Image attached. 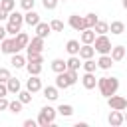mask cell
<instances>
[{
	"mask_svg": "<svg viewBox=\"0 0 127 127\" xmlns=\"http://www.w3.org/2000/svg\"><path fill=\"white\" fill-rule=\"evenodd\" d=\"M97 87H99V91H101L103 97H111V95L117 93V89H119V79H117V77L103 75V77L97 79Z\"/></svg>",
	"mask_w": 127,
	"mask_h": 127,
	"instance_id": "1",
	"label": "cell"
},
{
	"mask_svg": "<svg viewBox=\"0 0 127 127\" xmlns=\"http://www.w3.org/2000/svg\"><path fill=\"white\" fill-rule=\"evenodd\" d=\"M22 24H24V14H20L18 10L10 12L8 16V24H6V32L10 36H16L18 32H22Z\"/></svg>",
	"mask_w": 127,
	"mask_h": 127,
	"instance_id": "2",
	"label": "cell"
},
{
	"mask_svg": "<svg viewBox=\"0 0 127 127\" xmlns=\"http://www.w3.org/2000/svg\"><path fill=\"white\" fill-rule=\"evenodd\" d=\"M56 113H58V109H54V107H50V105H44L42 109H40V115H38V125H42V127H48V125H52L54 123V119H56Z\"/></svg>",
	"mask_w": 127,
	"mask_h": 127,
	"instance_id": "3",
	"label": "cell"
},
{
	"mask_svg": "<svg viewBox=\"0 0 127 127\" xmlns=\"http://www.w3.org/2000/svg\"><path fill=\"white\" fill-rule=\"evenodd\" d=\"M93 48H95V52L97 54H111V42H109V38L105 36V34H97V38H95V42H93Z\"/></svg>",
	"mask_w": 127,
	"mask_h": 127,
	"instance_id": "4",
	"label": "cell"
},
{
	"mask_svg": "<svg viewBox=\"0 0 127 127\" xmlns=\"http://www.w3.org/2000/svg\"><path fill=\"white\" fill-rule=\"evenodd\" d=\"M107 105H109V109H117V111H125L127 109V99L123 97V95H111V97H107Z\"/></svg>",
	"mask_w": 127,
	"mask_h": 127,
	"instance_id": "5",
	"label": "cell"
},
{
	"mask_svg": "<svg viewBox=\"0 0 127 127\" xmlns=\"http://www.w3.org/2000/svg\"><path fill=\"white\" fill-rule=\"evenodd\" d=\"M67 24H69L75 32H83V30H85V18L79 16V14H71L69 20H67Z\"/></svg>",
	"mask_w": 127,
	"mask_h": 127,
	"instance_id": "6",
	"label": "cell"
},
{
	"mask_svg": "<svg viewBox=\"0 0 127 127\" xmlns=\"http://www.w3.org/2000/svg\"><path fill=\"white\" fill-rule=\"evenodd\" d=\"M107 121H109V125H111V127H119V125H123V123H125V117H123V111H117V109H111V113H109V117H107Z\"/></svg>",
	"mask_w": 127,
	"mask_h": 127,
	"instance_id": "7",
	"label": "cell"
},
{
	"mask_svg": "<svg viewBox=\"0 0 127 127\" xmlns=\"http://www.w3.org/2000/svg\"><path fill=\"white\" fill-rule=\"evenodd\" d=\"M26 89H28V91H32V93L42 91V79H40L38 75H30V79L26 81Z\"/></svg>",
	"mask_w": 127,
	"mask_h": 127,
	"instance_id": "8",
	"label": "cell"
},
{
	"mask_svg": "<svg viewBox=\"0 0 127 127\" xmlns=\"http://www.w3.org/2000/svg\"><path fill=\"white\" fill-rule=\"evenodd\" d=\"M81 83H83L85 89H93V87L97 85V77L93 75V71H85L83 77H81Z\"/></svg>",
	"mask_w": 127,
	"mask_h": 127,
	"instance_id": "9",
	"label": "cell"
},
{
	"mask_svg": "<svg viewBox=\"0 0 127 127\" xmlns=\"http://www.w3.org/2000/svg\"><path fill=\"white\" fill-rule=\"evenodd\" d=\"M14 42H16V48H18V52H20V50L28 48V44H30V38H28V34H24V32H18V34L14 36Z\"/></svg>",
	"mask_w": 127,
	"mask_h": 127,
	"instance_id": "10",
	"label": "cell"
},
{
	"mask_svg": "<svg viewBox=\"0 0 127 127\" xmlns=\"http://www.w3.org/2000/svg\"><path fill=\"white\" fill-rule=\"evenodd\" d=\"M18 48H16V42L14 38H4L2 40V54H16Z\"/></svg>",
	"mask_w": 127,
	"mask_h": 127,
	"instance_id": "11",
	"label": "cell"
},
{
	"mask_svg": "<svg viewBox=\"0 0 127 127\" xmlns=\"http://www.w3.org/2000/svg\"><path fill=\"white\" fill-rule=\"evenodd\" d=\"M56 87H58V89H67V87H71V81H69V77H67L65 71L58 73V77H56Z\"/></svg>",
	"mask_w": 127,
	"mask_h": 127,
	"instance_id": "12",
	"label": "cell"
},
{
	"mask_svg": "<svg viewBox=\"0 0 127 127\" xmlns=\"http://www.w3.org/2000/svg\"><path fill=\"white\" fill-rule=\"evenodd\" d=\"M24 22H26L28 26H34V28H36V26L40 24V14L34 12V10H28V12L24 14Z\"/></svg>",
	"mask_w": 127,
	"mask_h": 127,
	"instance_id": "13",
	"label": "cell"
},
{
	"mask_svg": "<svg viewBox=\"0 0 127 127\" xmlns=\"http://www.w3.org/2000/svg\"><path fill=\"white\" fill-rule=\"evenodd\" d=\"M44 40H46V38H42V36H34V38L30 40V44H28V48H26V50L42 52V50H44Z\"/></svg>",
	"mask_w": 127,
	"mask_h": 127,
	"instance_id": "14",
	"label": "cell"
},
{
	"mask_svg": "<svg viewBox=\"0 0 127 127\" xmlns=\"http://www.w3.org/2000/svg\"><path fill=\"white\" fill-rule=\"evenodd\" d=\"M95 38H97V34H95L93 28H85V30L81 32V44H93Z\"/></svg>",
	"mask_w": 127,
	"mask_h": 127,
	"instance_id": "15",
	"label": "cell"
},
{
	"mask_svg": "<svg viewBox=\"0 0 127 127\" xmlns=\"http://www.w3.org/2000/svg\"><path fill=\"white\" fill-rule=\"evenodd\" d=\"M93 54H95L93 44H83V46L79 48V58H81V60H89V58H93Z\"/></svg>",
	"mask_w": 127,
	"mask_h": 127,
	"instance_id": "16",
	"label": "cell"
},
{
	"mask_svg": "<svg viewBox=\"0 0 127 127\" xmlns=\"http://www.w3.org/2000/svg\"><path fill=\"white\" fill-rule=\"evenodd\" d=\"M111 65H113V58H111V54H101L99 60H97V67H101V69H109Z\"/></svg>",
	"mask_w": 127,
	"mask_h": 127,
	"instance_id": "17",
	"label": "cell"
},
{
	"mask_svg": "<svg viewBox=\"0 0 127 127\" xmlns=\"http://www.w3.org/2000/svg\"><path fill=\"white\" fill-rule=\"evenodd\" d=\"M50 32H52V26H50V24H46V22H40V24L36 26V36L48 38V36H50Z\"/></svg>",
	"mask_w": 127,
	"mask_h": 127,
	"instance_id": "18",
	"label": "cell"
},
{
	"mask_svg": "<svg viewBox=\"0 0 127 127\" xmlns=\"http://www.w3.org/2000/svg\"><path fill=\"white\" fill-rule=\"evenodd\" d=\"M111 58H113V62H121L125 58V46H113L111 48Z\"/></svg>",
	"mask_w": 127,
	"mask_h": 127,
	"instance_id": "19",
	"label": "cell"
},
{
	"mask_svg": "<svg viewBox=\"0 0 127 127\" xmlns=\"http://www.w3.org/2000/svg\"><path fill=\"white\" fill-rule=\"evenodd\" d=\"M26 69H28L30 75H40L42 73V62H28Z\"/></svg>",
	"mask_w": 127,
	"mask_h": 127,
	"instance_id": "20",
	"label": "cell"
},
{
	"mask_svg": "<svg viewBox=\"0 0 127 127\" xmlns=\"http://www.w3.org/2000/svg\"><path fill=\"white\" fill-rule=\"evenodd\" d=\"M109 32H111L113 36H119V34H123V32H125V24H123V22H119V20H115V22H111V24H109Z\"/></svg>",
	"mask_w": 127,
	"mask_h": 127,
	"instance_id": "21",
	"label": "cell"
},
{
	"mask_svg": "<svg viewBox=\"0 0 127 127\" xmlns=\"http://www.w3.org/2000/svg\"><path fill=\"white\" fill-rule=\"evenodd\" d=\"M79 42L77 40H69L67 44H65V50H67V54L69 56H79Z\"/></svg>",
	"mask_w": 127,
	"mask_h": 127,
	"instance_id": "22",
	"label": "cell"
},
{
	"mask_svg": "<svg viewBox=\"0 0 127 127\" xmlns=\"http://www.w3.org/2000/svg\"><path fill=\"white\" fill-rule=\"evenodd\" d=\"M42 91H44V97H46V99H50V101H56V99H58V87H56V85H48V87H44Z\"/></svg>",
	"mask_w": 127,
	"mask_h": 127,
	"instance_id": "23",
	"label": "cell"
},
{
	"mask_svg": "<svg viewBox=\"0 0 127 127\" xmlns=\"http://www.w3.org/2000/svg\"><path fill=\"white\" fill-rule=\"evenodd\" d=\"M10 64H12V67H16V69H18V67H24V65H26V58H24V56H20V54L16 52V54H12Z\"/></svg>",
	"mask_w": 127,
	"mask_h": 127,
	"instance_id": "24",
	"label": "cell"
},
{
	"mask_svg": "<svg viewBox=\"0 0 127 127\" xmlns=\"http://www.w3.org/2000/svg\"><path fill=\"white\" fill-rule=\"evenodd\" d=\"M26 60H28V62H42V64H44L42 52H34V50H26Z\"/></svg>",
	"mask_w": 127,
	"mask_h": 127,
	"instance_id": "25",
	"label": "cell"
},
{
	"mask_svg": "<svg viewBox=\"0 0 127 127\" xmlns=\"http://www.w3.org/2000/svg\"><path fill=\"white\" fill-rule=\"evenodd\" d=\"M52 69H54L56 73H62V71H65V69H67V64H65L64 60H60V58H56V60L52 62Z\"/></svg>",
	"mask_w": 127,
	"mask_h": 127,
	"instance_id": "26",
	"label": "cell"
},
{
	"mask_svg": "<svg viewBox=\"0 0 127 127\" xmlns=\"http://www.w3.org/2000/svg\"><path fill=\"white\" fill-rule=\"evenodd\" d=\"M6 85H8V91H10V93H18V91L22 89L20 79H16V77H10V79L6 81Z\"/></svg>",
	"mask_w": 127,
	"mask_h": 127,
	"instance_id": "27",
	"label": "cell"
},
{
	"mask_svg": "<svg viewBox=\"0 0 127 127\" xmlns=\"http://www.w3.org/2000/svg\"><path fill=\"white\" fill-rule=\"evenodd\" d=\"M93 30H95V34H107L109 32V24L103 22V20H97V24L93 26Z\"/></svg>",
	"mask_w": 127,
	"mask_h": 127,
	"instance_id": "28",
	"label": "cell"
},
{
	"mask_svg": "<svg viewBox=\"0 0 127 127\" xmlns=\"http://www.w3.org/2000/svg\"><path fill=\"white\" fill-rule=\"evenodd\" d=\"M79 60H81L79 56H71V58L65 62V64H67V69H79V67H81V62H79Z\"/></svg>",
	"mask_w": 127,
	"mask_h": 127,
	"instance_id": "29",
	"label": "cell"
},
{
	"mask_svg": "<svg viewBox=\"0 0 127 127\" xmlns=\"http://www.w3.org/2000/svg\"><path fill=\"white\" fill-rule=\"evenodd\" d=\"M22 107H24V103H22L20 99H14V101H10L8 111H10V113H20V111H22Z\"/></svg>",
	"mask_w": 127,
	"mask_h": 127,
	"instance_id": "30",
	"label": "cell"
},
{
	"mask_svg": "<svg viewBox=\"0 0 127 127\" xmlns=\"http://www.w3.org/2000/svg\"><path fill=\"white\" fill-rule=\"evenodd\" d=\"M81 67H83L85 71H95V69H97V62H93V58H89V60H83Z\"/></svg>",
	"mask_w": 127,
	"mask_h": 127,
	"instance_id": "31",
	"label": "cell"
},
{
	"mask_svg": "<svg viewBox=\"0 0 127 127\" xmlns=\"http://www.w3.org/2000/svg\"><path fill=\"white\" fill-rule=\"evenodd\" d=\"M58 113H60V115H64V117H69V115H73V107H71V105H67V103H65V105L62 103V105L58 107Z\"/></svg>",
	"mask_w": 127,
	"mask_h": 127,
	"instance_id": "32",
	"label": "cell"
},
{
	"mask_svg": "<svg viewBox=\"0 0 127 127\" xmlns=\"http://www.w3.org/2000/svg\"><path fill=\"white\" fill-rule=\"evenodd\" d=\"M83 18H85V28H93V26L97 24V20H99V18H97L93 12H91V14H85Z\"/></svg>",
	"mask_w": 127,
	"mask_h": 127,
	"instance_id": "33",
	"label": "cell"
},
{
	"mask_svg": "<svg viewBox=\"0 0 127 127\" xmlns=\"http://www.w3.org/2000/svg\"><path fill=\"white\" fill-rule=\"evenodd\" d=\"M18 99L26 105V103H30L32 101V91H28V89H24V91H18Z\"/></svg>",
	"mask_w": 127,
	"mask_h": 127,
	"instance_id": "34",
	"label": "cell"
},
{
	"mask_svg": "<svg viewBox=\"0 0 127 127\" xmlns=\"http://www.w3.org/2000/svg\"><path fill=\"white\" fill-rule=\"evenodd\" d=\"M0 6H2L6 12H14V8H16V0H2Z\"/></svg>",
	"mask_w": 127,
	"mask_h": 127,
	"instance_id": "35",
	"label": "cell"
},
{
	"mask_svg": "<svg viewBox=\"0 0 127 127\" xmlns=\"http://www.w3.org/2000/svg\"><path fill=\"white\" fill-rule=\"evenodd\" d=\"M50 26H52V30H54V32H64V22H62V20H58V18H56V20H52V22H50Z\"/></svg>",
	"mask_w": 127,
	"mask_h": 127,
	"instance_id": "36",
	"label": "cell"
},
{
	"mask_svg": "<svg viewBox=\"0 0 127 127\" xmlns=\"http://www.w3.org/2000/svg\"><path fill=\"white\" fill-rule=\"evenodd\" d=\"M34 4H36V0H20V6L28 12V10H34Z\"/></svg>",
	"mask_w": 127,
	"mask_h": 127,
	"instance_id": "37",
	"label": "cell"
},
{
	"mask_svg": "<svg viewBox=\"0 0 127 127\" xmlns=\"http://www.w3.org/2000/svg\"><path fill=\"white\" fill-rule=\"evenodd\" d=\"M10 77H12V75H10V69H8V67H0V81L6 83Z\"/></svg>",
	"mask_w": 127,
	"mask_h": 127,
	"instance_id": "38",
	"label": "cell"
},
{
	"mask_svg": "<svg viewBox=\"0 0 127 127\" xmlns=\"http://www.w3.org/2000/svg\"><path fill=\"white\" fill-rule=\"evenodd\" d=\"M58 2H60V0H42V4H44V8H46V10H56Z\"/></svg>",
	"mask_w": 127,
	"mask_h": 127,
	"instance_id": "39",
	"label": "cell"
},
{
	"mask_svg": "<svg viewBox=\"0 0 127 127\" xmlns=\"http://www.w3.org/2000/svg\"><path fill=\"white\" fill-rule=\"evenodd\" d=\"M65 73H67V77H69L71 85H73V83H75V81L79 79V77H77V69H65Z\"/></svg>",
	"mask_w": 127,
	"mask_h": 127,
	"instance_id": "40",
	"label": "cell"
},
{
	"mask_svg": "<svg viewBox=\"0 0 127 127\" xmlns=\"http://www.w3.org/2000/svg\"><path fill=\"white\" fill-rule=\"evenodd\" d=\"M10 91H8V85L4 83V81H0V97H6Z\"/></svg>",
	"mask_w": 127,
	"mask_h": 127,
	"instance_id": "41",
	"label": "cell"
},
{
	"mask_svg": "<svg viewBox=\"0 0 127 127\" xmlns=\"http://www.w3.org/2000/svg\"><path fill=\"white\" fill-rule=\"evenodd\" d=\"M8 105H10V101H8L6 97H0V111H6Z\"/></svg>",
	"mask_w": 127,
	"mask_h": 127,
	"instance_id": "42",
	"label": "cell"
},
{
	"mask_svg": "<svg viewBox=\"0 0 127 127\" xmlns=\"http://www.w3.org/2000/svg\"><path fill=\"white\" fill-rule=\"evenodd\" d=\"M8 16H10V12H6L2 6H0V22H4V20H8Z\"/></svg>",
	"mask_w": 127,
	"mask_h": 127,
	"instance_id": "43",
	"label": "cell"
},
{
	"mask_svg": "<svg viewBox=\"0 0 127 127\" xmlns=\"http://www.w3.org/2000/svg\"><path fill=\"white\" fill-rule=\"evenodd\" d=\"M38 125V121H34V119H26L24 121V127H36Z\"/></svg>",
	"mask_w": 127,
	"mask_h": 127,
	"instance_id": "44",
	"label": "cell"
},
{
	"mask_svg": "<svg viewBox=\"0 0 127 127\" xmlns=\"http://www.w3.org/2000/svg\"><path fill=\"white\" fill-rule=\"evenodd\" d=\"M6 34H8V32H6V26H0V42L6 38Z\"/></svg>",
	"mask_w": 127,
	"mask_h": 127,
	"instance_id": "45",
	"label": "cell"
},
{
	"mask_svg": "<svg viewBox=\"0 0 127 127\" xmlns=\"http://www.w3.org/2000/svg\"><path fill=\"white\" fill-rule=\"evenodd\" d=\"M123 8H125V10H127V0H123Z\"/></svg>",
	"mask_w": 127,
	"mask_h": 127,
	"instance_id": "46",
	"label": "cell"
},
{
	"mask_svg": "<svg viewBox=\"0 0 127 127\" xmlns=\"http://www.w3.org/2000/svg\"><path fill=\"white\" fill-rule=\"evenodd\" d=\"M123 117H125V123H127V111H125V113H123Z\"/></svg>",
	"mask_w": 127,
	"mask_h": 127,
	"instance_id": "47",
	"label": "cell"
},
{
	"mask_svg": "<svg viewBox=\"0 0 127 127\" xmlns=\"http://www.w3.org/2000/svg\"><path fill=\"white\" fill-rule=\"evenodd\" d=\"M62 2H67V0H62Z\"/></svg>",
	"mask_w": 127,
	"mask_h": 127,
	"instance_id": "48",
	"label": "cell"
}]
</instances>
